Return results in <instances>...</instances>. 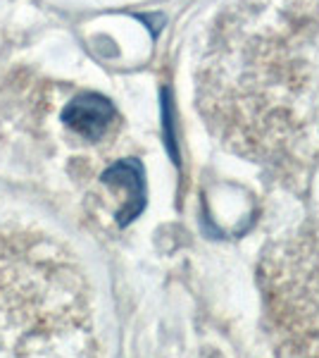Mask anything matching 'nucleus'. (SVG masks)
I'll use <instances>...</instances> for the list:
<instances>
[{"label": "nucleus", "instance_id": "3", "mask_svg": "<svg viewBox=\"0 0 319 358\" xmlns=\"http://www.w3.org/2000/svg\"><path fill=\"white\" fill-rule=\"evenodd\" d=\"M103 182L124 192V208L119 213V222L126 224L143 210L146 203V184H143V167L136 160H121V163L107 167Z\"/></svg>", "mask_w": 319, "mask_h": 358}, {"label": "nucleus", "instance_id": "2", "mask_svg": "<svg viewBox=\"0 0 319 358\" xmlns=\"http://www.w3.org/2000/svg\"><path fill=\"white\" fill-rule=\"evenodd\" d=\"M114 117H117L114 106L98 94H79L62 110V122L89 141H98L105 136Z\"/></svg>", "mask_w": 319, "mask_h": 358}, {"label": "nucleus", "instance_id": "1", "mask_svg": "<svg viewBox=\"0 0 319 358\" xmlns=\"http://www.w3.org/2000/svg\"><path fill=\"white\" fill-rule=\"evenodd\" d=\"M200 106L231 151L310 201L293 234L310 227L319 217V0H236L214 24ZM317 241L319 229L267 258L265 275L303 258Z\"/></svg>", "mask_w": 319, "mask_h": 358}]
</instances>
